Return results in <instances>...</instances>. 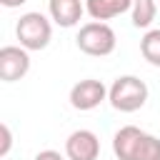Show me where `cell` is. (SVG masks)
<instances>
[{
  "instance_id": "8992f818",
  "label": "cell",
  "mask_w": 160,
  "mask_h": 160,
  "mask_svg": "<svg viewBox=\"0 0 160 160\" xmlns=\"http://www.w3.org/2000/svg\"><path fill=\"white\" fill-rule=\"evenodd\" d=\"M102 100H108V88L95 80V78H85V80H78L72 88H70V105L80 112H88V110H95Z\"/></svg>"
},
{
  "instance_id": "9c48e42d",
  "label": "cell",
  "mask_w": 160,
  "mask_h": 160,
  "mask_svg": "<svg viewBox=\"0 0 160 160\" xmlns=\"http://www.w3.org/2000/svg\"><path fill=\"white\" fill-rule=\"evenodd\" d=\"M132 8V0H85V10L92 20L98 22H105V20H112L122 12H128Z\"/></svg>"
},
{
  "instance_id": "9a60e30c",
  "label": "cell",
  "mask_w": 160,
  "mask_h": 160,
  "mask_svg": "<svg viewBox=\"0 0 160 160\" xmlns=\"http://www.w3.org/2000/svg\"><path fill=\"white\" fill-rule=\"evenodd\" d=\"M158 2H160V0H158Z\"/></svg>"
},
{
  "instance_id": "277c9868",
  "label": "cell",
  "mask_w": 160,
  "mask_h": 160,
  "mask_svg": "<svg viewBox=\"0 0 160 160\" xmlns=\"http://www.w3.org/2000/svg\"><path fill=\"white\" fill-rule=\"evenodd\" d=\"M15 35L20 40V48L30 50H45L52 40V25L42 12H22L18 25H15Z\"/></svg>"
},
{
  "instance_id": "6da1fadb",
  "label": "cell",
  "mask_w": 160,
  "mask_h": 160,
  "mask_svg": "<svg viewBox=\"0 0 160 160\" xmlns=\"http://www.w3.org/2000/svg\"><path fill=\"white\" fill-rule=\"evenodd\" d=\"M112 152L118 160H160V138L125 125L112 135Z\"/></svg>"
},
{
  "instance_id": "7c38bea8",
  "label": "cell",
  "mask_w": 160,
  "mask_h": 160,
  "mask_svg": "<svg viewBox=\"0 0 160 160\" xmlns=\"http://www.w3.org/2000/svg\"><path fill=\"white\" fill-rule=\"evenodd\" d=\"M0 132H2V145H0V158H5L10 152V145H12V135H10V128L8 125H0Z\"/></svg>"
},
{
  "instance_id": "ba28073f",
  "label": "cell",
  "mask_w": 160,
  "mask_h": 160,
  "mask_svg": "<svg viewBox=\"0 0 160 160\" xmlns=\"http://www.w3.org/2000/svg\"><path fill=\"white\" fill-rule=\"evenodd\" d=\"M50 20L60 28H75L85 12L82 0H48Z\"/></svg>"
},
{
  "instance_id": "5b68a950",
  "label": "cell",
  "mask_w": 160,
  "mask_h": 160,
  "mask_svg": "<svg viewBox=\"0 0 160 160\" xmlns=\"http://www.w3.org/2000/svg\"><path fill=\"white\" fill-rule=\"evenodd\" d=\"M30 70V52L20 45H5L0 48V80L2 82H18Z\"/></svg>"
},
{
  "instance_id": "3957f363",
  "label": "cell",
  "mask_w": 160,
  "mask_h": 160,
  "mask_svg": "<svg viewBox=\"0 0 160 160\" xmlns=\"http://www.w3.org/2000/svg\"><path fill=\"white\" fill-rule=\"evenodd\" d=\"M75 45L80 48V52L85 55H92V58H105L115 50L118 45V35L115 30L108 25V22H85L80 30H78V38H75Z\"/></svg>"
},
{
  "instance_id": "30bf717a",
  "label": "cell",
  "mask_w": 160,
  "mask_h": 160,
  "mask_svg": "<svg viewBox=\"0 0 160 160\" xmlns=\"http://www.w3.org/2000/svg\"><path fill=\"white\" fill-rule=\"evenodd\" d=\"M132 25L135 28H150V22L158 15V0H132Z\"/></svg>"
},
{
  "instance_id": "5bb4252c",
  "label": "cell",
  "mask_w": 160,
  "mask_h": 160,
  "mask_svg": "<svg viewBox=\"0 0 160 160\" xmlns=\"http://www.w3.org/2000/svg\"><path fill=\"white\" fill-rule=\"evenodd\" d=\"M5 8H20V5H25L28 0H0Z\"/></svg>"
},
{
  "instance_id": "4fadbf2b",
  "label": "cell",
  "mask_w": 160,
  "mask_h": 160,
  "mask_svg": "<svg viewBox=\"0 0 160 160\" xmlns=\"http://www.w3.org/2000/svg\"><path fill=\"white\" fill-rule=\"evenodd\" d=\"M32 160H65V158H62L58 150H40Z\"/></svg>"
},
{
  "instance_id": "7a4b0ae2",
  "label": "cell",
  "mask_w": 160,
  "mask_h": 160,
  "mask_svg": "<svg viewBox=\"0 0 160 160\" xmlns=\"http://www.w3.org/2000/svg\"><path fill=\"white\" fill-rule=\"evenodd\" d=\"M148 95H150V90H148L145 80H140L138 75H120L108 88V100L120 112H135V110H140L148 102Z\"/></svg>"
},
{
  "instance_id": "52a82bcc",
  "label": "cell",
  "mask_w": 160,
  "mask_h": 160,
  "mask_svg": "<svg viewBox=\"0 0 160 160\" xmlns=\"http://www.w3.org/2000/svg\"><path fill=\"white\" fill-rule=\"evenodd\" d=\"M100 155V138L92 130H75L65 140V158L68 160H98Z\"/></svg>"
},
{
  "instance_id": "8fae6325",
  "label": "cell",
  "mask_w": 160,
  "mask_h": 160,
  "mask_svg": "<svg viewBox=\"0 0 160 160\" xmlns=\"http://www.w3.org/2000/svg\"><path fill=\"white\" fill-rule=\"evenodd\" d=\"M140 52H142V58H145L150 65L160 68V30H148V32L142 35V40H140Z\"/></svg>"
}]
</instances>
